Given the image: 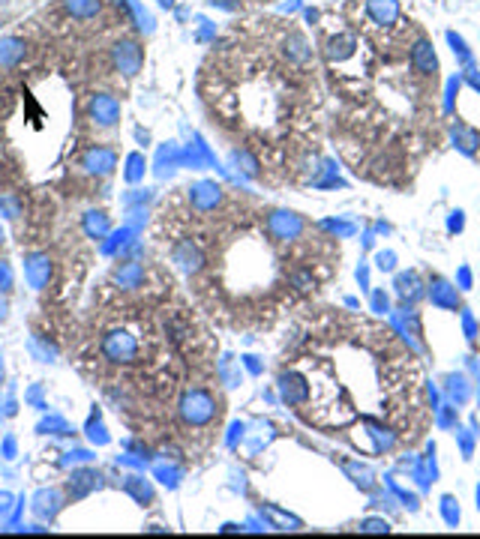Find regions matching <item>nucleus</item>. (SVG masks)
I'll return each instance as SVG.
<instances>
[{
  "label": "nucleus",
  "instance_id": "nucleus-1",
  "mask_svg": "<svg viewBox=\"0 0 480 539\" xmlns=\"http://www.w3.org/2000/svg\"><path fill=\"white\" fill-rule=\"evenodd\" d=\"M217 413H219V404L208 389H186L184 399H180V420L193 428L210 426L217 420Z\"/></svg>",
  "mask_w": 480,
  "mask_h": 539
},
{
  "label": "nucleus",
  "instance_id": "nucleus-2",
  "mask_svg": "<svg viewBox=\"0 0 480 539\" xmlns=\"http://www.w3.org/2000/svg\"><path fill=\"white\" fill-rule=\"evenodd\" d=\"M102 354L109 356L111 363H135L138 360V342L129 330H111L109 336L102 339Z\"/></svg>",
  "mask_w": 480,
  "mask_h": 539
},
{
  "label": "nucleus",
  "instance_id": "nucleus-3",
  "mask_svg": "<svg viewBox=\"0 0 480 539\" xmlns=\"http://www.w3.org/2000/svg\"><path fill=\"white\" fill-rule=\"evenodd\" d=\"M87 114H90V120H94L96 126L109 129V126H114V123L120 120V105H118V99L109 96V93H96L94 99H90V105H87Z\"/></svg>",
  "mask_w": 480,
  "mask_h": 539
},
{
  "label": "nucleus",
  "instance_id": "nucleus-4",
  "mask_svg": "<svg viewBox=\"0 0 480 539\" xmlns=\"http://www.w3.org/2000/svg\"><path fill=\"white\" fill-rule=\"evenodd\" d=\"M24 279H28V285L33 291H43L48 285V279H52V261H48V255L30 252L24 258Z\"/></svg>",
  "mask_w": 480,
  "mask_h": 539
},
{
  "label": "nucleus",
  "instance_id": "nucleus-5",
  "mask_svg": "<svg viewBox=\"0 0 480 539\" xmlns=\"http://www.w3.org/2000/svg\"><path fill=\"white\" fill-rule=\"evenodd\" d=\"M81 165L87 168V174H94V177H109V174L118 168V153L111 150V147H90L85 153V159Z\"/></svg>",
  "mask_w": 480,
  "mask_h": 539
},
{
  "label": "nucleus",
  "instance_id": "nucleus-6",
  "mask_svg": "<svg viewBox=\"0 0 480 539\" xmlns=\"http://www.w3.org/2000/svg\"><path fill=\"white\" fill-rule=\"evenodd\" d=\"M171 261L184 273H201V267H204V255L198 246H193V240H180V243L171 249Z\"/></svg>",
  "mask_w": 480,
  "mask_h": 539
},
{
  "label": "nucleus",
  "instance_id": "nucleus-7",
  "mask_svg": "<svg viewBox=\"0 0 480 539\" xmlns=\"http://www.w3.org/2000/svg\"><path fill=\"white\" fill-rule=\"evenodd\" d=\"M114 63L123 76H135L138 66H142V48H138L132 39H123V43L114 45Z\"/></svg>",
  "mask_w": 480,
  "mask_h": 539
},
{
  "label": "nucleus",
  "instance_id": "nucleus-8",
  "mask_svg": "<svg viewBox=\"0 0 480 539\" xmlns=\"http://www.w3.org/2000/svg\"><path fill=\"white\" fill-rule=\"evenodd\" d=\"M189 201H193L195 210L210 213V210H217L219 201H222V189L217 183H198V186L189 189Z\"/></svg>",
  "mask_w": 480,
  "mask_h": 539
},
{
  "label": "nucleus",
  "instance_id": "nucleus-9",
  "mask_svg": "<svg viewBox=\"0 0 480 539\" xmlns=\"http://www.w3.org/2000/svg\"><path fill=\"white\" fill-rule=\"evenodd\" d=\"M144 282V267L138 261H123L118 264V270H114V285L123 288V291H135V288H142Z\"/></svg>",
  "mask_w": 480,
  "mask_h": 539
},
{
  "label": "nucleus",
  "instance_id": "nucleus-10",
  "mask_svg": "<svg viewBox=\"0 0 480 539\" xmlns=\"http://www.w3.org/2000/svg\"><path fill=\"white\" fill-rule=\"evenodd\" d=\"M61 507H63V494L57 488H43V492H36V497H33V512L39 518H54L61 512Z\"/></svg>",
  "mask_w": 480,
  "mask_h": 539
},
{
  "label": "nucleus",
  "instance_id": "nucleus-11",
  "mask_svg": "<svg viewBox=\"0 0 480 539\" xmlns=\"http://www.w3.org/2000/svg\"><path fill=\"white\" fill-rule=\"evenodd\" d=\"M102 488V474L96 470H72L69 477V497H85L90 492Z\"/></svg>",
  "mask_w": 480,
  "mask_h": 539
},
{
  "label": "nucleus",
  "instance_id": "nucleus-12",
  "mask_svg": "<svg viewBox=\"0 0 480 539\" xmlns=\"http://www.w3.org/2000/svg\"><path fill=\"white\" fill-rule=\"evenodd\" d=\"M279 393H283V399L288 402V404H301L306 395H309V387L303 384V378L301 375H283L279 378Z\"/></svg>",
  "mask_w": 480,
  "mask_h": 539
},
{
  "label": "nucleus",
  "instance_id": "nucleus-13",
  "mask_svg": "<svg viewBox=\"0 0 480 539\" xmlns=\"http://www.w3.org/2000/svg\"><path fill=\"white\" fill-rule=\"evenodd\" d=\"M81 225H85V234H87L90 240H102V237H109V231H111V222H109V216H105L102 210H90V213H85Z\"/></svg>",
  "mask_w": 480,
  "mask_h": 539
},
{
  "label": "nucleus",
  "instance_id": "nucleus-14",
  "mask_svg": "<svg viewBox=\"0 0 480 539\" xmlns=\"http://www.w3.org/2000/svg\"><path fill=\"white\" fill-rule=\"evenodd\" d=\"M268 225H270V231H273L276 237L288 240V237H294L297 231H301V219H297L294 213H273Z\"/></svg>",
  "mask_w": 480,
  "mask_h": 539
},
{
  "label": "nucleus",
  "instance_id": "nucleus-15",
  "mask_svg": "<svg viewBox=\"0 0 480 539\" xmlns=\"http://www.w3.org/2000/svg\"><path fill=\"white\" fill-rule=\"evenodd\" d=\"M63 10L78 21H87V19H96L99 10H102V0H63Z\"/></svg>",
  "mask_w": 480,
  "mask_h": 539
},
{
  "label": "nucleus",
  "instance_id": "nucleus-16",
  "mask_svg": "<svg viewBox=\"0 0 480 539\" xmlns=\"http://www.w3.org/2000/svg\"><path fill=\"white\" fill-rule=\"evenodd\" d=\"M123 488H127V494L135 497V501L142 503V507H151V503H153V488H151V483H147V479H142V477H127Z\"/></svg>",
  "mask_w": 480,
  "mask_h": 539
},
{
  "label": "nucleus",
  "instance_id": "nucleus-17",
  "mask_svg": "<svg viewBox=\"0 0 480 539\" xmlns=\"http://www.w3.org/2000/svg\"><path fill=\"white\" fill-rule=\"evenodd\" d=\"M433 303L444 309H457V288H450L444 279H433Z\"/></svg>",
  "mask_w": 480,
  "mask_h": 539
},
{
  "label": "nucleus",
  "instance_id": "nucleus-18",
  "mask_svg": "<svg viewBox=\"0 0 480 539\" xmlns=\"http://www.w3.org/2000/svg\"><path fill=\"white\" fill-rule=\"evenodd\" d=\"M24 57V48L19 39H3L0 43V66H15Z\"/></svg>",
  "mask_w": 480,
  "mask_h": 539
},
{
  "label": "nucleus",
  "instance_id": "nucleus-19",
  "mask_svg": "<svg viewBox=\"0 0 480 539\" xmlns=\"http://www.w3.org/2000/svg\"><path fill=\"white\" fill-rule=\"evenodd\" d=\"M396 288H400L402 297H408V300H417L420 291H417V276L415 273H402L400 279H396Z\"/></svg>",
  "mask_w": 480,
  "mask_h": 539
},
{
  "label": "nucleus",
  "instance_id": "nucleus-20",
  "mask_svg": "<svg viewBox=\"0 0 480 539\" xmlns=\"http://www.w3.org/2000/svg\"><path fill=\"white\" fill-rule=\"evenodd\" d=\"M0 216H6V219H19L21 216V204L15 195H0Z\"/></svg>",
  "mask_w": 480,
  "mask_h": 539
},
{
  "label": "nucleus",
  "instance_id": "nucleus-21",
  "mask_svg": "<svg viewBox=\"0 0 480 539\" xmlns=\"http://www.w3.org/2000/svg\"><path fill=\"white\" fill-rule=\"evenodd\" d=\"M39 431H43V435H48V431H52V435H66L69 426H66V420H61V417H48L45 422H39Z\"/></svg>",
  "mask_w": 480,
  "mask_h": 539
},
{
  "label": "nucleus",
  "instance_id": "nucleus-22",
  "mask_svg": "<svg viewBox=\"0 0 480 539\" xmlns=\"http://www.w3.org/2000/svg\"><path fill=\"white\" fill-rule=\"evenodd\" d=\"M87 437H90V441H94V444H99V446H102V444H109V435H105V428L99 426V413H96V417L87 422Z\"/></svg>",
  "mask_w": 480,
  "mask_h": 539
},
{
  "label": "nucleus",
  "instance_id": "nucleus-23",
  "mask_svg": "<svg viewBox=\"0 0 480 539\" xmlns=\"http://www.w3.org/2000/svg\"><path fill=\"white\" fill-rule=\"evenodd\" d=\"M129 168H127V180H129V183H135V180L138 177H142V174H144V156H129Z\"/></svg>",
  "mask_w": 480,
  "mask_h": 539
},
{
  "label": "nucleus",
  "instance_id": "nucleus-24",
  "mask_svg": "<svg viewBox=\"0 0 480 539\" xmlns=\"http://www.w3.org/2000/svg\"><path fill=\"white\" fill-rule=\"evenodd\" d=\"M15 285V276H12V267L6 261H0V294H10Z\"/></svg>",
  "mask_w": 480,
  "mask_h": 539
},
{
  "label": "nucleus",
  "instance_id": "nucleus-25",
  "mask_svg": "<svg viewBox=\"0 0 480 539\" xmlns=\"http://www.w3.org/2000/svg\"><path fill=\"white\" fill-rule=\"evenodd\" d=\"M441 512H444V518H448V525H453V527L459 525V507L453 497H444L441 501Z\"/></svg>",
  "mask_w": 480,
  "mask_h": 539
},
{
  "label": "nucleus",
  "instance_id": "nucleus-26",
  "mask_svg": "<svg viewBox=\"0 0 480 539\" xmlns=\"http://www.w3.org/2000/svg\"><path fill=\"white\" fill-rule=\"evenodd\" d=\"M156 477H160L165 485H177V477L180 474H177L175 468H156Z\"/></svg>",
  "mask_w": 480,
  "mask_h": 539
},
{
  "label": "nucleus",
  "instance_id": "nucleus-27",
  "mask_svg": "<svg viewBox=\"0 0 480 539\" xmlns=\"http://www.w3.org/2000/svg\"><path fill=\"white\" fill-rule=\"evenodd\" d=\"M3 459H15V437H6L3 441Z\"/></svg>",
  "mask_w": 480,
  "mask_h": 539
},
{
  "label": "nucleus",
  "instance_id": "nucleus-28",
  "mask_svg": "<svg viewBox=\"0 0 480 539\" xmlns=\"http://www.w3.org/2000/svg\"><path fill=\"white\" fill-rule=\"evenodd\" d=\"M10 503H12V494L0 492V516H6V512H10Z\"/></svg>",
  "mask_w": 480,
  "mask_h": 539
},
{
  "label": "nucleus",
  "instance_id": "nucleus-29",
  "mask_svg": "<svg viewBox=\"0 0 480 539\" xmlns=\"http://www.w3.org/2000/svg\"><path fill=\"white\" fill-rule=\"evenodd\" d=\"M378 267H382V270H391V267H393V255H378Z\"/></svg>",
  "mask_w": 480,
  "mask_h": 539
},
{
  "label": "nucleus",
  "instance_id": "nucleus-30",
  "mask_svg": "<svg viewBox=\"0 0 480 539\" xmlns=\"http://www.w3.org/2000/svg\"><path fill=\"white\" fill-rule=\"evenodd\" d=\"M375 312H387V297L384 294H375Z\"/></svg>",
  "mask_w": 480,
  "mask_h": 539
},
{
  "label": "nucleus",
  "instance_id": "nucleus-31",
  "mask_svg": "<svg viewBox=\"0 0 480 539\" xmlns=\"http://www.w3.org/2000/svg\"><path fill=\"white\" fill-rule=\"evenodd\" d=\"M363 530H387V525H384V521H367Z\"/></svg>",
  "mask_w": 480,
  "mask_h": 539
},
{
  "label": "nucleus",
  "instance_id": "nucleus-32",
  "mask_svg": "<svg viewBox=\"0 0 480 539\" xmlns=\"http://www.w3.org/2000/svg\"><path fill=\"white\" fill-rule=\"evenodd\" d=\"M462 228V213L457 210V213H453V219H450V231H459Z\"/></svg>",
  "mask_w": 480,
  "mask_h": 539
},
{
  "label": "nucleus",
  "instance_id": "nucleus-33",
  "mask_svg": "<svg viewBox=\"0 0 480 539\" xmlns=\"http://www.w3.org/2000/svg\"><path fill=\"white\" fill-rule=\"evenodd\" d=\"M466 333L468 339H474V321H471V314H466Z\"/></svg>",
  "mask_w": 480,
  "mask_h": 539
},
{
  "label": "nucleus",
  "instance_id": "nucleus-34",
  "mask_svg": "<svg viewBox=\"0 0 480 539\" xmlns=\"http://www.w3.org/2000/svg\"><path fill=\"white\" fill-rule=\"evenodd\" d=\"M6 314H10V306H6V300L0 297V321H6Z\"/></svg>",
  "mask_w": 480,
  "mask_h": 539
},
{
  "label": "nucleus",
  "instance_id": "nucleus-35",
  "mask_svg": "<svg viewBox=\"0 0 480 539\" xmlns=\"http://www.w3.org/2000/svg\"><path fill=\"white\" fill-rule=\"evenodd\" d=\"M6 243V234H3V228H0V246H3Z\"/></svg>",
  "mask_w": 480,
  "mask_h": 539
},
{
  "label": "nucleus",
  "instance_id": "nucleus-36",
  "mask_svg": "<svg viewBox=\"0 0 480 539\" xmlns=\"http://www.w3.org/2000/svg\"><path fill=\"white\" fill-rule=\"evenodd\" d=\"M160 3H162V6H171V3H175V0H160Z\"/></svg>",
  "mask_w": 480,
  "mask_h": 539
}]
</instances>
